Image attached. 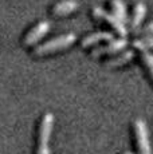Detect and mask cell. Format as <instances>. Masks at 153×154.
Returning <instances> with one entry per match:
<instances>
[{
  "label": "cell",
  "mask_w": 153,
  "mask_h": 154,
  "mask_svg": "<svg viewBox=\"0 0 153 154\" xmlns=\"http://www.w3.org/2000/svg\"><path fill=\"white\" fill-rule=\"evenodd\" d=\"M133 46L138 50H145L148 48H153V36H145V38H141V39H136L133 42Z\"/></svg>",
  "instance_id": "cell-12"
},
{
  "label": "cell",
  "mask_w": 153,
  "mask_h": 154,
  "mask_svg": "<svg viewBox=\"0 0 153 154\" xmlns=\"http://www.w3.org/2000/svg\"><path fill=\"white\" fill-rule=\"evenodd\" d=\"M114 39V35L109 31H97V32H93V34H89L82 39V46L83 47H87L90 44H94L97 42H101V40H113Z\"/></svg>",
  "instance_id": "cell-7"
},
{
  "label": "cell",
  "mask_w": 153,
  "mask_h": 154,
  "mask_svg": "<svg viewBox=\"0 0 153 154\" xmlns=\"http://www.w3.org/2000/svg\"><path fill=\"white\" fill-rule=\"evenodd\" d=\"M76 39V35L74 32H67V34L59 35L57 38H52V39L47 40V42L38 44L35 47V54H46V52H51L55 51L58 48H63V47L70 46L71 43H74V40Z\"/></svg>",
  "instance_id": "cell-1"
},
{
  "label": "cell",
  "mask_w": 153,
  "mask_h": 154,
  "mask_svg": "<svg viewBox=\"0 0 153 154\" xmlns=\"http://www.w3.org/2000/svg\"><path fill=\"white\" fill-rule=\"evenodd\" d=\"M126 46H128V40H126L125 38L113 39V40H110L108 44H105V46H101V47L94 48L93 52H92V55L93 56H99L102 54H113V52L121 51V50L126 48Z\"/></svg>",
  "instance_id": "cell-4"
},
{
  "label": "cell",
  "mask_w": 153,
  "mask_h": 154,
  "mask_svg": "<svg viewBox=\"0 0 153 154\" xmlns=\"http://www.w3.org/2000/svg\"><path fill=\"white\" fill-rule=\"evenodd\" d=\"M76 7H78V2L76 0H62V2L57 3L54 5L52 11L57 15H63V14H69L71 11L76 10Z\"/></svg>",
  "instance_id": "cell-9"
},
{
  "label": "cell",
  "mask_w": 153,
  "mask_h": 154,
  "mask_svg": "<svg viewBox=\"0 0 153 154\" xmlns=\"http://www.w3.org/2000/svg\"><path fill=\"white\" fill-rule=\"evenodd\" d=\"M38 154H51L48 145H39L38 147Z\"/></svg>",
  "instance_id": "cell-15"
},
{
  "label": "cell",
  "mask_w": 153,
  "mask_h": 154,
  "mask_svg": "<svg viewBox=\"0 0 153 154\" xmlns=\"http://www.w3.org/2000/svg\"><path fill=\"white\" fill-rule=\"evenodd\" d=\"M145 15H146V5L144 4L142 2H138L137 4L134 5L133 16H132V20H130V26L134 31L140 27V24H141V22H142V19L145 17Z\"/></svg>",
  "instance_id": "cell-8"
},
{
  "label": "cell",
  "mask_w": 153,
  "mask_h": 154,
  "mask_svg": "<svg viewBox=\"0 0 153 154\" xmlns=\"http://www.w3.org/2000/svg\"><path fill=\"white\" fill-rule=\"evenodd\" d=\"M133 58H134V51H132V50H126V51H123L121 55L116 56V58H113V59H109V60L106 62V66H109V67L121 66V64L128 63V62L132 60Z\"/></svg>",
  "instance_id": "cell-11"
},
{
  "label": "cell",
  "mask_w": 153,
  "mask_h": 154,
  "mask_svg": "<svg viewBox=\"0 0 153 154\" xmlns=\"http://www.w3.org/2000/svg\"><path fill=\"white\" fill-rule=\"evenodd\" d=\"M142 62L145 63L146 69L149 70L152 78H153V54H151L149 51H144L142 52Z\"/></svg>",
  "instance_id": "cell-13"
},
{
  "label": "cell",
  "mask_w": 153,
  "mask_h": 154,
  "mask_svg": "<svg viewBox=\"0 0 153 154\" xmlns=\"http://www.w3.org/2000/svg\"><path fill=\"white\" fill-rule=\"evenodd\" d=\"M111 8H113V15L118 17L122 23L128 22V10L122 0H111Z\"/></svg>",
  "instance_id": "cell-10"
},
{
  "label": "cell",
  "mask_w": 153,
  "mask_h": 154,
  "mask_svg": "<svg viewBox=\"0 0 153 154\" xmlns=\"http://www.w3.org/2000/svg\"><path fill=\"white\" fill-rule=\"evenodd\" d=\"M52 126H54V115L51 112H46L43 115L42 123L39 130V145H48V140L51 137Z\"/></svg>",
  "instance_id": "cell-5"
},
{
  "label": "cell",
  "mask_w": 153,
  "mask_h": 154,
  "mask_svg": "<svg viewBox=\"0 0 153 154\" xmlns=\"http://www.w3.org/2000/svg\"><path fill=\"white\" fill-rule=\"evenodd\" d=\"M123 154H133V153H130V152H125Z\"/></svg>",
  "instance_id": "cell-16"
},
{
  "label": "cell",
  "mask_w": 153,
  "mask_h": 154,
  "mask_svg": "<svg viewBox=\"0 0 153 154\" xmlns=\"http://www.w3.org/2000/svg\"><path fill=\"white\" fill-rule=\"evenodd\" d=\"M134 32H136V34H142V35H145V36H153V22H151L149 24L144 26V27H141V28H137Z\"/></svg>",
  "instance_id": "cell-14"
},
{
  "label": "cell",
  "mask_w": 153,
  "mask_h": 154,
  "mask_svg": "<svg viewBox=\"0 0 153 154\" xmlns=\"http://www.w3.org/2000/svg\"><path fill=\"white\" fill-rule=\"evenodd\" d=\"M50 26H51V23H50L48 20H42V22H39L36 26H34V27L30 29V32H28L27 35H26L24 42L27 44L35 43L36 40H39L45 34H47V31L50 29Z\"/></svg>",
  "instance_id": "cell-6"
},
{
  "label": "cell",
  "mask_w": 153,
  "mask_h": 154,
  "mask_svg": "<svg viewBox=\"0 0 153 154\" xmlns=\"http://www.w3.org/2000/svg\"><path fill=\"white\" fill-rule=\"evenodd\" d=\"M93 14H94V16L99 17V19L106 20V22L111 26V27L117 29V32H118V34L121 35L122 38L126 36V34H128V29H126V27H125V23H122L121 20H120L118 17L114 16L113 14H109L108 11H105L104 8L98 7V5H95V7L93 8Z\"/></svg>",
  "instance_id": "cell-3"
},
{
  "label": "cell",
  "mask_w": 153,
  "mask_h": 154,
  "mask_svg": "<svg viewBox=\"0 0 153 154\" xmlns=\"http://www.w3.org/2000/svg\"><path fill=\"white\" fill-rule=\"evenodd\" d=\"M134 133H136V142L140 154H152L151 141H149V131L144 119L134 121Z\"/></svg>",
  "instance_id": "cell-2"
}]
</instances>
